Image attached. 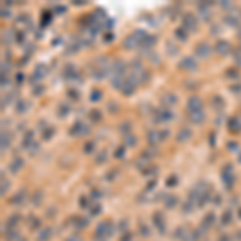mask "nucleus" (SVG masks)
Segmentation results:
<instances>
[{
    "mask_svg": "<svg viewBox=\"0 0 241 241\" xmlns=\"http://www.w3.org/2000/svg\"><path fill=\"white\" fill-rule=\"evenodd\" d=\"M195 53H196V57H199L201 60H206V58L211 57L212 47L209 45V43H206V42H201V43H198V45H196Z\"/></svg>",
    "mask_w": 241,
    "mask_h": 241,
    "instance_id": "nucleus-1",
    "label": "nucleus"
},
{
    "mask_svg": "<svg viewBox=\"0 0 241 241\" xmlns=\"http://www.w3.org/2000/svg\"><path fill=\"white\" fill-rule=\"evenodd\" d=\"M214 52L217 55H220V57H225V55L232 52V45H230L228 40H217L214 45Z\"/></svg>",
    "mask_w": 241,
    "mask_h": 241,
    "instance_id": "nucleus-2",
    "label": "nucleus"
},
{
    "mask_svg": "<svg viewBox=\"0 0 241 241\" xmlns=\"http://www.w3.org/2000/svg\"><path fill=\"white\" fill-rule=\"evenodd\" d=\"M69 133H71V135H74V137L87 135V133H88V126L84 124V122H81V121H77L76 124L69 129Z\"/></svg>",
    "mask_w": 241,
    "mask_h": 241,
    "instance_id": "nucleus-3",
    "label": "nucleus"
},
{
    "mask_svg": "<svg viewBox=\"0 0 241 241\" xmlns=\"http://www.w3.org/2000/svg\"><path fill=\"white\" fill-rule=\"evenodd\" d=\"M187 108L190 113H196V111H203V102H201L199 97H196V95H193V97L188 98V103H187Z\"/></svg>",
    "mask_w": 241,
    "mask_h": 241,
    "instance_id": "nucleus-4",
    "label": "nucleus"
},
{
    "mask_svg": "<svg viewBox=\"0 0 241 241\" xmlns=\"http://www.w3.org/2000/svg\"><path fill=\"white\" fill-rule=\"evenodd\" d=\"M178 66H180L182 69H185V71H191L193 72V71L198 69V61H196L193 57H185L180 61V64H178Z\"/></svg>",
    "mask_w": 241,
    "mask_h": 241,
    "instance_id": "nucleus-5",
    "label": "nucleus"
},
{
    "mask_svg": "<svg viewBox=\"0 0 241 241\" xmlns=\"http://www.w3.org/2000/svg\"><path fill=\"white\" fill-rule=\"evenodd\" d=\"M187 31H196V27H198V19L195 18V15L191 13H187L183 16V26Z\"/></svg>",
    "mask_w": 241,
    "mask_h": 241,
    "instance_id": "nucleus-6",
    "label": "nucleus"
},
{
    "mask_svg": "<svg viewBox=\"0 0 241 241\" xmlns=\"http://www.w3.org/2000/svg\"><path fill=\"white\" fill-rule=\"evenodd\" d=\"M111 71H113V76H122V77H124L126 71H127V64H126V61H122V60H116L114 63H113V66H111Z\"/></svg>",
    "mask_w": 241,
    "mask_h": 241,
    "instance_id": "nucleus-7",
    "label": "nucleus"
},
{
    "mask_svg": "<svg viewBox=\"0 0 241 241\" xmlns=\"http://www.w3.org/2000/svg\"><path fill=\"white\" fill-rule=\"evenodd\" d=\"M45 74H47V68H45V66H43V64H37L34 72H32V76H31V84H37L40 79L45 77Z\"/></svg>",
    "mask_w": 241,
    "mask_h": 241,
    "instance_id": "nucleus-8",
    "label": "nucleus"
},
{
    "mask_svg": "<svg viewBox=\"0 0 241 241\" xmlns=\"http://www.w3.org/2000/svg\"><path fill=\"white\" fill-rule=\"evenodd\" d=\"M198 13L199 18L203 21H209L211 19V3L209 2H203L198 5Z\"/></svg>",
    "mask_w": 241,
    "mask_h": 241,
    "instance_id": "nucleus-9",
    "label": "nucleus"
},
{
    "mask_svg": "<svg viewBox=\"0 0 241 241\" xmlns=\"http://www.w3.org/2000/svg\"><path fill=\"white\" fill-rule=\"evenodd\" d=\"M122 47L124 48H127V50H135V48H138L140 47V40L135 37V36H129V37H126V40L122 42Z\"/></svg>",
    "mask_w": 241,
    "mask_h": 241,
    "instance_id": "nucleus-10",
    "label": "nucleus"
},
{
    "mask_svg": "<svg viewBox=\"0 0 241 241\" xmlns=\"http://www.w3.org/2000/svg\"><path fill=\"white\" fill-rule=\"evenodd\" d=\"M191 137H193V132L190 130V129H180L178 133H177V142L178 143H187Z\"/></svg>",
    "mask_w": 241,
    "mask_h": 241,
    "instance_id": "nucleus-11",
    "label": "nucleus"
},
{
    "mask_svg": "<svg viewBox=\"0 0 241 241\" xmlns=\"http://www.w3.org/2000/svg\"><path fill=\"white\" fill-rule=\"evenodd\" d=\"M146 138H148V143H150V145H159V143L162 142L161 130H150Z\"/></svg>",
    "mask_w": 241,
    "mask_h": 241,
    "instance_id": "nucleus-12",
    "label": "nucleus"
},
{
    "mask_svg": "<svg viewBox=\"0 0 241 241\" xmlns=\"http://www.w3.org/2000/svg\"><path fill=\"white\" fill-rule=\"evenodd\" d=\"M177 102H178L177 95H174L172 92H167V93H164V97H162V103L166 105V108H170V106H174Z\"/></svg>",
    "mask_w": 241,
    "mask_h": 241,
    "instance_id": "nucleus-13",
    "label": "nucleus"
},
{
    "mask_svg": "<svg viewBox=\"0 0 241 241\" xmlns=\"http://www.w3.org/2000/svg\"><path fill=\"white\" fill-rule=\"evenodd\" d=\"M159 121L161 122H170L172 119H174V113L169 109V108H162V109H159Z\"/></svg>",
    "mask_w": 241,
    "mask_h": 241,
    "instance_id": "nucleus-14",
    "label": "nucleus"
},
{
    "mask_svg": "<svg viewBox=\"0 0 241 241\" xmlns=\"http://www.w3.org/2000/svg\"><path fill=\"white\" fill-rule=\"evenodd\" d=\"M121 92L124 93L126 97H130V95H132L133 92H135V85H133V84H132V82H130V81H129L127 77H126V82L122 84V87H121Z\"/></svg>",
    "mask_w": 241,
    "mask_h": 241,
    "instance_id": "nucleus-15",
    "label": "nucleus"
},
{
    "mask_svg": "<svg viewBox=\"0 0 241 241\" xmlns=\"http://www.w3.org/2000/svg\"><path fill=\"white\" fill-rule=\"evenodd\" d=\"M190 121L193 122V124H203L206 121V114L203 111H196V113H190Z\"/></svg>",
    "mask_w": 241,
    "mask_h": 241,
    "instance_id": "nucleus-16",
    "label": "nucleus"
},
{
    "mask_svg": "<svg viewBox=\"0 0 241 241\" xmlns=\"http://www.w3.org/2000/svg\"><path fill=\"white\" fill-rule=\"evenodd\" d=\"M228 129L232 132H239L241 130V121H239V117H232V119L228 121Z\"/></svg>",
    "mask_w": 241,
    "mask_h": 241,
    "instance_id": "nucleus-17",
    "label": "nucleus"
},
{
    "mask_svg": "<svg viewBox=\"0 0 241 241\" xmlns=\"http://www.w3.org/2000/svg\"><path fill=\"white\" fill-rule=\"evenodd\" d=\"M174 36H175L177 40L183 42V40H187V39H188V31L185 29V27H177L175 32H174Z\"/></svg>",
    "mask_w": 241,
    "mask_h": 241,
    "instance_id": "nucleus-18",
    "label": "nucleus"
},
{
    "mask_svg": "<svg viewBox=\"0 0 241 241\" xmlns=\"http://www.w3.org/2000/svg\"><path fill=\"white\" fill-rule=\"evenodd\" d=\"M27 109H29V102H26V100H18L16 102V113L24 114Z\"/></svg>",
    "mask_w": 241,
    "mask_h": 241,
    "instance_id": "nucleus-19",
    "label": "nucleus"
},
{
    "mask_svg": "<svg viewBox=\"0 0 241 241\" xmlns=\"http://www.w3.org/2000/svg\"><path fill=\"white\" fill-rule=\"evenodd\" d=\"M23 164H24V161L21 159V158H13V161L10 162V170H12V172H18L21 167H23Z\"/></svg>",
    "mask_w": 241,
    "mask_h": 241,
    "instance_id": "nucleus-20",
    "label": "nucleus"
},
{
    "mask_svg": "<svg viewBox=\"0 0 241 241\" xmlns=\"http://www.w3.org/2000/svg\"><path fill=\"white\" fill-rule=\"evenodd\" d=\"M2 37H3V43H10L12 40H16V34H15V31H13V29H7V31H3Z\"/></svg>",
    "mask_w": 241,
    "mask_h": 241,
    "instance_id": "nucleus-21",
    "label": "nucleus"
},
{
    "mask_svg": "<svg viewBox=\"0 0 241 241\" xmlns=\"http://www.w3.org/2000/svg\"><path fill=\"white\" fill-rule=\"evenodd\" d=\"M124 82H126V77H122V76H113L111 77V85L114 88H119V90H121V87H122Z\"/></svg>",
    "mask_w": 241,
    "mask_h": 241,
    "instance_id": "nucleus-22",
    "label": "nucleus"
},
{
    "mask_svg": "<svg viewBox=\"0 0 241 241\" xmlns=\"http://www.w3.org/2000/svg\"><path fill=\"white\" fill-rule=\"evenodd\" d=\"M69 113H71V106H69V105L61 103V105L58 106V116H60V117H66Z\"/></svg>",
    "mask_w": 241,
    "mask_h": 241,
    "instance_id": "nucleus-23",
    "label": "nucleus"
},
{
    "mask_svg": "<svg viewBox=\"0 0 241 241\" xmlns=\"http://www.w3.org/2000/svg\"><path fill=\"white\" fill-rule=\"evenodd\" d=\"M124 143H126V146H135L137 137L132 135V133H127V135H124Z\"/></svg>",
    "mask_w": 241,
    "mask_h": 241,
    "instance_id": "nucleus-24",
    "label": "nucleus"
},
{
    "mask_svg": "<svg viewBox=\"0 0 241 241\" xmlns=\"http://www.w3.org/2000/svg\"><path fill=\"white\" fill-rule=\"evenodd\" d=\"M223 23H227L228 26H233V27H239L238 19L235 18L233 15H225V18H223Z\"/></svg>",
    "mask_w": 241,
    "mask_h": 241,
    "instance_id": "nucleus-25",
    "label": "nucleus"
},
{
    "mask_svg": "<svg viewBox=\"0 0 241 241\" xmlns=\"http://www.w3.org/2000/svg\"><path fill=\"white\" fill-rule=\"evenodd\" d=\"M10 142H12V138H10V135L7 132H2V151H5L8 146H10Z\"/></svg>",
    "mask_w": 241,
    "mask_h": 241,
    "instance_id": "nucleus-26",
    "label": "nucleus"
},
{
    "mask_svg": "<svg viewBox=\"0 0 241 241\" xmlns=\"http://www.w3.org/2000/svg\"><path fill=\"white\" fill-rule=\"evenodd\" d=\"M108 159V153L103 150V151H100V153H97V158H95V161H97V164H103V162Z\"/></svg>",
    "mask_w": 241,
    "mask_h": 241,
    "instance_id": "nucleus-27",
    "label": "nucleus"
},
{
    "mask_svg": "<svg viewBox=\"0 0 241 241\" xmlns=\"http://www.w3.org/2000/svg\"><path fill=\"white\" fill-rule=\"evenodd\" d=\"M102 97H103V93H102V90H92V93H90V102H100L102 100Z\"/></svg>",
    "mask_w": 241,
    "mask_h": 241,
    "instance_id": "nucleus-28",
    "label": "nucleus"
},
{
    "mask_svg": "<svg viewBox=\"0 0 241 241\" xmlns=\"http://www.w3.org/2000/svg\"><path fill=\"white\" fill-rule=\"evenodd\" d=\"M88 116H90V119H92L93 122H100V121H102V113H100L98 109H92Z\"/></svg>",
    "mask_w": 241,
    "mask_h": 241,
    "instance_id": "nucleus-29",
    "label": "nucleus"
},
{
    "mask_svg": "<svg viewBox=\"0 0 241 241\" xmlns=\"http://www.w3.org/2000/svg\"><path fill=\"white\" fill-rule=\"evenodd\" d=\"M166 48H167V52H169V55H177L178 53V47L174 45L172 42H167L166 43Z\"/></svg>",
    "mask_w": 241,
    "mask_h": 241,
    "instance_id": "nucleus-30",
    "label": "nucleus"
},
{
    "mask_svg": "<svg viewBox=\"0 0 241 241\" xmlns=\"http://www.w3.org/2000/svg\"><path fill=\"white\" fill-rule=\"evenodd\" d=\"M53 133H55V129L53 127H48V129H45V130L42 132V137H43V140H50L53 137Z\"/></svg>",
    "mask_w": 241,
    "mask_h": 241,
    "instance_id": "nucleus-31",
    "label": "nucleus"
},
{
    "mask_svg": "<svg viewBox=\"0 0 241 241\" xmlns=\"http://www.w3.org/2000/svg\"><path fill=\"white\" fill-rule=\"evenodd\" d=\"M114 156H116L117 159L124 158V156H126V146H117L116 151H114Z\"/></svg>",
    "mask_w": 241,
    "mask_h": 241,
    "instance_id": "nucleus-32",
    "label": "nucleus"
},
{
    "mask_svg": "<svg viewBox=\"0 0 241 241\" xmlns=\"http://www.w3.org/2000/svg\"><path fill=\"white\" fill-rule=\"evenodd\" d=\"M225 76L230 77V79H239V74H238V69H228L225 72Z\"/></svg>",
    "mask_w": 241,
    "mask_h": 241,
    "instance_id": "nucleus-33",
    "label": "nucleus"
},
{
    "mask_svg": "<svg viewBox=\"0 0 241 241\" xmlns=\"http://www.w3.org/2000/svg\"><path fill=\"white\" fill-rule=\"evenodd\" d=\"M50 21H52V15H50V12H43V16H42V26L50 24Z\"/></svg>",
    "mask_w": 241,
    "mask_h": 241,
    "instance_id": "nucleus-34",
    "label": "nucleus"
},
{
    "mask_svg": "<svg viewBox=\"0 0 241 241\" xmlns=\"http://www.w3.org/2000/svg\"><path fill=\"white\" fill-rule=\"evenodd\" d=\"M150 77H151L150 72H146V71H142V72H140V82H142V84H146V82L150 81Z\"/></svg>",
    "mask_w": 241,
    "mask_h": 241,
    "instance_id": "nucleus-35",
    "label": "nucleus"
},
{
    "mask_svg": "<svg viewBox=\"0 0 241 241\" xmlns=\"http://www.w3.org/2000/svg\"><path fill=\"white\" fill-rule=\"evenodd\" d=\"M119 129H121V132H124L126 135L129 132H130V129H132V126H130V122H122V124L119 126Z\"/></svg>",
    "mask_w": 241,
    "mask_h": 241,
    "instance_id": "nucleus-36",
    "label": "nucleus"
},
{
    "mask_svg": "<svg viewBox=\"0 0 241 241\" xmlns=\"http://www.w3.org/2000/svg\"><path fill=\"white\" fill-rule=\"evenodd\" d=\"M212 103H214V106H215L217 109H220L222 106H223V100L220 97H214V98H212Z\"/></svg>",
    "mask_w": 241,
    "mask_h": 241,
    "instance_id": "nucleus-37",
    "label": "nucleus"
},
{
    "mask_svg": "<svg viewBox=\"0 0 241 241\" xmlns=\"http://www.w3.org/2000/svg\"><path fill=\"white\" fill-rule=\"evenodd\" d=\"M27 150H29V153H31V154H36L37 151H39V143H37V142H32V143L29 145V146H27Z\"/></svg>",
    "mask_w": 241,
    "mask_h": 241,
    "instance_id": "nucleus-38",
    "label": "nucleus"
},
{
    "mask_svg": "<svg viewBox=\"0 0 241 241\" xmlns=\"http://www.w3.org/2000/svg\"><path fill=\"white\" fill-rule=\"evenodd\" d=\"M93 150H95V143L93 142H87L85 145H84V151H85V153H92Z\"/></svg>",
    "mask_w": 241,
    "mask_h": 241,
    "instance_id": "nucleus-39",
    "label": "nucleus"
},
{
    "mask_svg": "<svg viewBox=\"0 0 241 241\" xmlns=\"http://www.w3.org/2000/svg\"><path fill=\"white\" fill-rule=\"evenodd\" d=\"M113 40H114V34H113V32H108V34L103 36V42L105 43H111Z\"/></svg>",
    "mask_w": 241,
    "mask_h": 241,
    "instance_id": "nucleus-40",
    "label": "nucleus"
},
{
    "mask_svg": "<svg viewBox=\"0 0 241 241\" xmlns=\"http://www.w3.org/2000/svg\"><path fill=\"white\" fill-rule=\"evenodd\" d=\"M68 97H69L71 100H79V97H81V95L77 93V90H76V88H71V90L68 92Z\"/></svg>",
    "mask_w": 241,
    "mask_h": 241,
    "instance_id": "nucleus-41",
    "label": "nucleus"
},
{
    "mask_svg": "<svg viewBox=\"0 0 241 241\" xmlns=\"http://www.w3.org/2000/svg\"><path fill=\"white\" fill-rule=\"evenodd\" d=\"M32 92H34V95H36V97H40V95H42V92H43V87L40 85V84H37V85H36L34 88H32Z\"/></svg>",
    "mask_w": 241,
    "mask_h": 241,
    "instance_id": "nucleus-42",
    "label": "nucleus"
},
{
    "mask_svg": "<svg viewBox=\"0 0 241 241\" xmlns=\"http://www.w3.org/2000/svg\"><path fill=\"white\" fill-rule=\"evenodd\" d=\"M230 90H232L233 93H241V82H238V84H233V85L230 87Z\"/></svg>",
    "mask_w": 241,
    "mask_h": 241,
    "instance_id": "nucleus-43",
    "label": "nucleus"
},
{
    "mask_svg": "<svg viewBox=\"0 0 241 241\" xmlns=\"http://www.w3.org/2000/svg\"><path fill=\"white\" fill-rule=\"evenodd\" d=\"M117 109H119V106H117V103H114V102H111V103L108 105V111H109V113H116Z\"/></svg>",
    "mask_w": 241,
    "mask_h": 241,
    "instance_id": "nucleus-44",
    "label": "nucleus"
},
{
    "mask_svg": "<svg viewBox=\"0 0 241 241\" xmlns=\"http://www.w3.org/2000/svg\"><path fill=\"white\" fill-rule=\"evenodd\" d=\"M16 42L24 43V32H16Z\"/></svg>",
    "mask_w": 241,
    "mask_h": 241,
    "instance_id": "nucleus-45",
    "label": "nucleus"
},
{
    "mask_svg": "<svg viewBox=\"0 0 241 241\" xmlns=\"http://www.w3.org/2000/svg\"><path fill=\"white\" fill-rule=\"evenodd\" d=\"M235 63H236L239 68H241V48L236 52V55H235Z\"/></svg>",
    "mask_w": 241,
    "mask_h": 241,
    "instance_id": "nucleus-46",
    "label": "nucleus"
},
{
    "mask_svg": "<svg viewBox=\"0 0 241 241\" xmlns=\"http://www.w3.org/2000/svg\"><path fill=\"white\" fill-rule=\"evenodd\" d=\"M105 26H106V29H113V26H114V21L113 19H106V23H105Z\"/></svg>",
    "mask_w": 241,
    "mask_h": 241,
    "instance_id": "nucleus-47",
    "label": "nucleus"
},
{
    "mask_svg": "<svg viewBox=\"0 0 241 241\" xmlns=\"http://www.w3.org/2000/svg\"><path fill=\"white\" fill-rule=\"evenodd\" d=\"M23 81H24L23 72H18V74H16V82H18V84H23Z\"/></svg>",
    "mask_w": 241,
    "mask_h": 241,
    "instance_id": "nucleus-48",
    "label": "nucleus"
},
{
    "mask_svg": "<svg viewBox=\"0 0 241 241\" xmlns=\"http://www.w3.org/2000/svg\"><path fill=\"white\" fill-rule=\"evenodd\" d=\"M209 145H211V146H214V145H215V133H211V135H209Z\"/></svg>",
    "mask_w": 241,
    "mask_h": 241,
    "instance_id": "nucleus-49",
    "label": "nucleus"
},
{
    "mask_svg": "<svg viewBox=\"0 0 241 241\" xmlns=\"http://www.w3.org/2000/svg\"><path fill=\"white\" fill-rule=\"evenodd\" d=\"M10 10H5V8H2V18H10Z\"/></svg>",
    "mask_w": 241,
    "mask_h": 241,
    "instance_id": "nucleus-50",
    "label": "nucleus"
},
{
    "mask_svg": "<svg viewBox=\"0 0 241 241\" xmlns=\"http://www.w3.org/2000/svg\"><path fill=\"white\" fill-rule=\"evenodd\" d=\"M220 7L225 8V10H230V8H232V3H228V2H220Z\"/></svg>",
    "mask_w": 241,
    "mask_h": 241,
    "instance_id": "nucleus-51",
    "label": "nucleus"
},
{
    "mask_svg": "<svg viewBox=\"0 0 241 241\" xmlns=\"http://www.w3.org/2000/svg\"><path fill=\"white\" fill-rule=\"evenodd\" d=\"M161 135H162V140H164V138H167V137H169V130H167V129H164V130H161Z\"/></svg>",
    "mask_w": 241,
    "mask_h": 241,
    "instance_id": "nucleus-52",
    "label": "nucleus"
},
{
    "mask_svg": "<svg viewBox=\"0 0 241 241\" xmlns=\"http://www.w3.org/2000/svg\"><path fill=\"white\" fill-rule=\"evenodd\" d=\"M228 148H230V150H233V151H235V150H238V146H236V143H235V142H230V143H228Z\"/></svg>",
    "mask_w": 241,
    "mask_h": 241,
    "instance_id": "nucleus-53",
    "label": "nucleus"
},
{
    "mask_svg": "<svg viewBox=\"0 0 241 241\" xmlns=\"http://www.w3.org/2000/svg\"><path fill=\"white\" fill-rule=\"evenodd\" d=\"M8 82H10V81H8V76H2V85L5 87V84L8 85Z\"/></svg>",
    "mask_w": 241,
    "mask_h": 241,
    "instance_id": "nucleus-54",
    "label": "nucleus"
},
{
    "mask_svg": "<svg viewBox=\"0 0 241 241\" xmlns=\"http://www.w3.org/2000/svg\"><path fill=\"white\" fill-rule=\"evenodd\" d=\"M220 29H219V26H214V29H211V34H219Z\"/></svg>",
    "mask_w": 241,
    "mask_h": 241,
    "instance_id": "nucleus-55",
    "label": "nucleus"
},
{
    "mask_svg": "<svg viewBox=\"0 0 241 241\" xmlns=\"http://www.w3.org/2000/svg\"><path fill=\"white\" fill-rule=\"evenodd\" d=\"M64 12H66L64 7H61V5H60V7H57V13H64Z\"/></svg>",
    "mask_w": 241,
    "mask_h": 241,
    "instance_id": "nucleus-56",
    "label": "nucleus"
},
{
    "mask_svg": "<svg viewBox=\"0 0 241 241\" xmlns=\"http://www.w3.org/2000/svg\"><path fill=\"white\" fill-rule=\"evenodd\" d=\"M175 180H177L175 177H170V178H169V182H167V185H175Z\"/></svg>",
    "mask_w": 241,
    "mask_h": 241,
    "instance_id": "nucleus-57",
    "label": "nucleus"
},
{
    "mask_svg": "<svg viewBox=\"0 0 241 241\" xmlns=\"http://www.w3.org/2000/svg\"><path fill=\"white\" fill-rule=\"evenodd\" d=\"M74 5H77V7H81V5H85V2H81V0H76Z\"/></svg>",
    "mask_w": 241,
    "mask_h": 241,
    "instance_id": "nucleus-58",
    "label": "nucleus"
}]
</instances>
